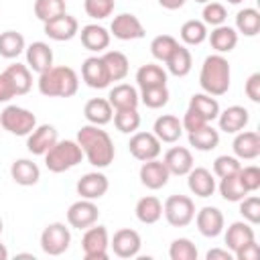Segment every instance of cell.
<instances>
[{
    "label": "cell",
    "instance_id": "6da1fadb",
    "mask_svg": "<svg viewBox=\"0 0 260 260\" xmlns=\"http://www.w3.org/2000/svg\"><path fill=\"white\" fill-rule=\"evenodd\" d=\"M77 144L81 146L83 156L91 167L106 169L114 162V156H116L114 140L100 126H93V124L81 126L77 132Z\"/></svg>",
    "mask_w": 260,
    "mask_h": 260
},
{
    "label": "cell",
    "instance_id": "7a4b0ae2",
    "mask_svg": "<svg viewBox=\"0 0 260 260\" xmlns=\"http://www.w3.org/2000/svg\"><path fill=\"white\" fill-rule=\"evenodd\" d=\"M39 91L47 98H71L77 93L79 77L67 65H57L39 75Z\"/></svg>",
    "mask_w": 260,
    "mask_h": 260
},
{
    "label": "cell",
    "instance_id": "3957f363",
    "mask_svg": "<svg viewBox=\"0 0 260 260\" xmlns=\"http://www.w3.org/2000/svg\"><path fill=\"white\" fill-rule=\"evenodd\" d=\"M230 79H232V69H230L228 59L221 53L205 57L201 71H199V85L205 93H209V95L228 93Z\"/></svg>",
    "mask_w": 260,
    "mask_h": 260
},
{
    "label": "cell",
    "instance_id": "277c9868",
    "mask_svg": "<svg viewBox=\"0 0 260 260\" xmlns=\"http://www.w3.org/2000/svg\"><path fill=\"white\" fill-rule=\"evenodd\" d=\"M81 158H83V150L77 144V140H57L45 152V167L51 173H65L77 167Z\"/></svg>",
    "mask_w": 260,
    "mask_h": 260
},
{
    "label": "cell",
    "instance_id": "5b68a950",
    "mask_svg": "<svg viewBox=\"0 0 260 260\" xmlns=\"http://www.w3.org/2000/svg\"><path fill=\"white\" fill-rule=\"evenodd\" d=\"M0 126L14 136H28L37 128V116L20 106H6L0 112Z\"/></svg>",
    "mask_w": 260,
    "mask_h": 260
},
{
    "label": "cell",
    "instance_id": "8992f818",
    "mask_svg": "<svg viewBox=\"0 0 260 260\" xmlns=\"http://www.w3.org/2000/svg\"><path fill=\"white\" fill-rule=\"evenodd\" d=\"M162 213L173 228H185L195 217V203L187 195H171L162 205Z\"/></svg>",
    "mask_w": 260,
    "mask_h": 260
},
{
    "label": "cell",
    "instance_id": "52a82bcc",
    "mask_svg": "<svg viewBox=\"0 0 260 260\" xmlns=\"http://www.w3.org/2000/svg\"><path fill=\"white\" fill-rule=\"evenodd\" d=\"M69 244H71V232L61 221L49 223L41 234V248L49 256H61L63 252H67Z\"/></svg>",
    "mask_w": 260,
    "mask_h": 260
},
{
    "label": "cell",
    "instance_id": "ba28073f",
    "mask_svg": "<svg viewBox=\"0 0 260 260\" xmlns=\"http://www.w3.org/2000/svg\"><path fill=\"white\" fill-rule=\"evenodd\" d=\"M81 248L85 260H106L108 258V248H110V238L108 230L104 225H89L81 238Z\"/></svg>",
    "mask_w": 260,
    "mask_h": 260
},
{
    "label": "cell",
    "instance_id": "9c48e42d",
    "mask_svg": "<svg viewBox=\"0 0 260 260\" xmlns=\"http://www.w3.org/2000/svg\"><path fill=\"white\" fill-rule=\"evenodd\" d=\"M128 150L140 162L152 160L160 154V140L152 132H134V136L128 142Z\"/></svg>",
    "mask_w": 260,
    "mask_h": 260
},
{
    "label": "cell",
    "instance_id": "30bf717a",
    "mask_svg": "<svg viewBox=\"0 0 260 260\" xmlns=\"http://www.w3.org/2000/svg\"><path fill=\"white\" fill-rule=\"evenodd\" d=\"M98 217H100V209L91 199H79L71 203L67 209V221L71 228L77 230H87L98 221Z\"/></svg>",
    "mask_w": 260,
    "mask_h": 260
},
{
    "label": "cell",
    "instance_id": "8fae6325",
    "mask_svg": "<svg viewBox=\"0 0 260 260\" xmlns=\"http://www.w3.org/2000/svg\"><path fill=\"white\" fill-rule=\"evenodd\" d=\"M110 30L120 41H136V39H142L146 35L138 16H134L130 12H122V14L114 16V20L110 24Z\"/></svg>",
    "mask_w": 260,
    "mask_h": 260
},
{
    "label": "cell",
    "instance_id": "7c38bea8",
    "mask_svg": "<svg viewBox=\"0 0 260 260\" xmlns=\"http://www.w3.org/2000/svg\"><path fill=\"white\" fill-rule=\"evenodd\" d=\"M114 254L118 258H134L138 252H140V234L136 230H130V228H122L114 234L112 242H110Z\"/></svg>",
    "mask_w": 260,
    "mask_h": 260
},
{
    "label": "cell",
    "instance_id": "4fadbf2b",
    "mask_svg": "<svg viewBox=\"0 0 260 260\" xmlns=\"http://www.w3.org/2000/svg\"><path fill=\"white\" fill-rule=\"evenodd\" d=\"M43 24H45V35L53 41H71L79 32L77 18L67 14V12L59 14L57 18H53L49 22H43Z\"/></svg>",
    "mask_w": 260,
    "mask_h": 260
},
{
    "label": "cell",
    "instance_id": "5bb4252c",
    "mask_svg": "<svg viewBox=\"0 0 260 260\" xmlns=\"http://www.w3.org/2000/svg\"><path fill=\"white\" fill-rule=\"evenodd\" d=\"M81 79L93 89H104V87H108L112 83L110 75H108V69H106V63H104L102 57H87L83 61Z\"/></svg>",
    "mask_w": 260,
    "mask_h": 260
},
{
    "label": "cell",
    "instance_id": "9a60e30c",
    "mask_svg": "<svg viewBox=\"0 0 260 260\" xmlns=\"http://www.w3.org/2000/svg\"><path fill=\"white\" fill-rule=\"evenodd\" d=\"M138 175H140V183H142L144 187L152 189V191L162 189V187L169 183V177H171V173H169V169L165 167V162H162V160H156V158L144 160Z\"/></svg>",
    "mask_w": 260,
    "mask_h": 260
},
{
    "label": "cell",
    "instance_id": "2e32d148",
    "mask_svg": "<svg viewBox=\"0 0 260 260\" xmlns=\"http://www.w3.org/2000/svg\"><path fill=\"white\" fill-rule=\"evenodd\" d=\"M57 140H59V138H57L55 126H51V124H41V126H37V128L28 134V138H26V148H28L30 154L45 156V152H47Z\"/></svg>",
    "mask_w": 260,
    "mask_h": 260
},
{
    "label": "cell",
    "instance_id": "e0dca14e",
    "mask_svg": "<svg viewBox=\"0 0 260 260\" xmlns=\"http://www.w3.org/2000/svg\"><path fill=\"white\" fill-rule=\"evenodd\" d=\"M197 223V230L205 238H217L223 232V213L217 207H203L193 217Z\"/></svg>",
    "mask_w": 260,
    "mask_h": 260
},
{
    "label": "cell",
    "instance_id": "ac0fdd59",
    "mask_svg": "<svg viewBox=\"0 0 260 260\" xmlns=\"http://www.w3.org/2000/svg\"><path fill=\"white\" fill-rule=\"evenodd\" d=\"M108 177L104 173H85L79 181H77V193L81 195V199H100L108 193Z\"/></svg>",
    "mask_w": 260,
    "mask_h": 260
},
{
    "label": "cell",
    "instance_id": "d6986e66",
    "mask_svg": "<svg viewBox=\"0 0 260 260\" xmlns=\"http://www.w3.org/2000/svg\"><path fill=\"white\" fill-rule=\"evenodd\" d=\"M24 51H26V65H28V69L37 71L39 75L53 67V51H51V47L47 43L35 41Z\"/></svg>",
    "mask_w": 260,
    "mask_h": 260
},
{
    "label": "cell",
    "instance_id": "ffe728a7",
    "mask_svg": "<svg viewBox=\"0 0 260 260\" xmlns=\"http://www.w3.org/2000/svg\"><path fill=\"white\" fill-rule=\"evenodd\" d=\"M232 148H234L236 158H242V160L256 158L260 154V136H258V132H254V130H246V132L240 130V132H236Z\"/></svg>",
    "mask_w": 260,
    "mask_h": 260
},
{
    "label": "cell",
    "instance_id": "44dd1931",
    "mask_svg": "<svg viewBox=\"0 0 260 260\" xmlns=\"http://www.w3.org/2000/svg\"><path fill=\"white\" fill-rule=\"evenodd\" d=\"M217 120H219V130H223L225 134H236L246 128L250 120V112L244 106H230L223 112H219Z\"/></svg>",
    "mask_w": 260,
    "mask_h": 260
},
{
    "label": "cell",
    "instance_id": "7402d4cb",
    "mask_svg": "<svg viewBox=\"0 0 260 260\" xmlns=\"http://www.w3.org/2000/svg\"><path fill=\"white\" fill-rule=\"evenodd\" d=\"M162 162H165V167L169 169L171 175L181 177V175H187L193 169V154L185 146H173V148L167 150Z\"/></svg>",
    "mask_w": 260,
    "mask_h": 260
},
{
    "label": "cell",
    "instance_id": "603a6c76",
    "mask_svg": "<svg viewBox=\"0 0 260 260\" xmlns=\"http://www.w3.org/2000/svg\"><path fill=\"white\" fill-rule=\"evenodd\" d=\"M187 185H189V191L197 197H211L215 191V179L211 171H207L205 167L191 169L187 173Z\"/></svg>",
    "mask_w": 260,
    "mask_h": 260
},
{
    "label": "cell",
    "instance_id": "cb8c5ba5",
    "mask_svg": "<svg viewBox=\"0 0 260 260\" xmlns=\"http://www.w3.org/2000/svg\"><path fill=\"white\" fill-rule=\"evenodd\" d=\"M152 130H154L152 134H154L160 142H169V144L177 142V140L181 138V134H183L181 120H179L177 116H173V114H162V116H158V118L154 120V128H152Z\"/></svg>",
    "mask_w": 260,
    "mask_h": 260
},
{
    "label": "cell",
    "instance_id": "d4e9b609",
    "mask_svg": "<svg viewBox=\"0 0 260 260\" xmlns=\"http://www.w3.org/2000/svg\"><path fill=\"white\" fill-rule=\"evenodd\" d=\"M10 177L16 185H22V187H30V185H37L39 179H41V171L37 167V162L28 160V158H18L12 162L10 167Z\"/></svg>",
    "mask_w": 260,
    "mask_h": 260
},
{
    "label": "cell",
    "instance_id": "484cf974",
    "mask_svg": "<svg viewBox=\"0 0 260 260\" xmlns=\"http://www.w3.org/2000/svg\"><path fill=\"white\" fill-rule=\"evenodd\" d=\"M79 37H81V45L87 51H93V53L106 51L108 45H110V32L100 24H85L81 28Z\"/></svg>",
    "mask_w": 260,
    "mask_h": 260
},
{
    "label": "cell",
    "instance_id": "4316f807",
    "mask_svg": "<svg viewBox=\"0 0 260 260\" xmlns=\"http://www.w3.org/2000/svg\"><path fill=\"white\" fill-rule=\"evenodd\" d=\"M83 116L89 124L93 126H104L108 122H112V116H114V108L110 106L108 100L104 98H91L85 108H83Z\"/></svg>",
    "mask_w": 260,
    "mask_h": 260
},
{
    "label": "cell",
    "instance_id": "83f0119b",
    "mask_svg": "<svg viewBox=\"0 0 260 260\" xmlns=\"http://www.w3.org/2000/svg\"><path fill=\"white\" fill-rule=\"evenodd\" d=\"M108 102L114 110H124V108H136L138 102H140V95L136 91L134 85L130 83H118L110 89V95H108Z\"/></svg>",
    "mask_w": 260,
    "mask_h": 260
},
{
    "label": "cell",
    "instance_id": "f1b7e54d",
    "mask_svg": "<svg viewBox=\"0 0 260 260\" xmlns=\"http://www.w3.org/2000/svg\"><path fill=\"white\" fill-rule=\"evenodd\" d=\"M252 240H256V236L248 221H234L225 232V246L232 254L238 252L242 246H246Z\"/></svg>",
    "mask_w": 260,
    "mask_h": 260
},
{
    "label": "cell",
    "instance_id": "f546056e",
    "mask_svg": "<svg viewBox=\"0 0 260 260\" xmlns=\"http://www.w3.org/2000/svg\"><path fill=\"white\" fill-rule=\"evenodd\" d=\"M134 211H136V219H138L140 223L150 225V223H156V221L162 217V203H160L158 197L146 195V197L138 199Z\"/></svg>",
    "mask_w": 260,
    "mask_h": 260
},
{
    "label": "cell",
    "instance_id": "4dcf8cb0",
    "mask_svg": "<svg viewBox=\"0 0 260 260\" xmlns=\"http://www.w3.org/2000/svg\"><path fill=\"white\" fill-rule=\"evenodd\" d=\"M207 37H209L211 47H213L217 53H230V51L236 49V45H238V30L232 28V26H228V24L215 26V28L211 30V35H207Z\"/></svg>",
    "mask_w": 260,
    "mask_h": 260
},
{
    "label": "cell",
    "instance_id": "1f68e13d",
    "mask_svg": "<svg viewBox=\"0 0 260 260\" xmlns=\"http://www.w3.org/2000/svg\"><path fill=\"white\" fill-rule=\"evenodd\" d=\"M165 63H167V69H169L171 75L185 77L193 67V57H191V51L185 45H177V49L171 53V57Z\"/></svg>",
    "mask_w": 260,
    "mask_h": 260
},
{
    "label": "cell",
    "instance_id": "d6a6232c",
    "mask_svg": "<svg viewBox=\"0 0 260 260\" xmlns=\"http://www.w3.org/2000/svg\"><path fill=\"white\" fill-rule=\"evenodd\" d=\"M4 73L8 75L16 95H24L30 91L32 87V75H30V69L28 65H22V63H14V65H8L4 69Z\"/></svg>",
    "mask_w": 260,
    "mask_h": 260
},
{
    "label": "cell",
    "instance_id": "836d02e7",
    "mask_svg": "<svg viewBox=\"0 0 260 260\" xmlns=\"http://www.w3.org/2000/svg\"><path fill=\"white\" fill-rule=\"evenodd\" d=\"M189 110L197 112L205 122H213L219 116V104L209 93H195L189 100Z\"/></svg>",
    "mask_w": 260,
    "mask_h": 260
},
{
    "label": "cell",
    "instance_id": "e575fe53",
    "mask_svg": "<svg viewBox=\"0 0 260 260\" xmlns=\"http://www.w3.org/2000/svg\"><path fill=\"white\" fill-rule=\"evenodd\" d=\"M102 59H104V63H106L110 81H122V79L128 75L130 63H128V57H126L122 51H106V53L102 55Z\"/></svg>",
    "mask_w": 260,
    "mask_h": 260
},
{
    "label": "cell",
    "instance_id": "d590c367",
    "mask_svg": "<svg viewBox=\"0 0 260 260\" xmlns=\"http://www.w3.org/2000/svg\"><path fill=\"white\" fill-rule=\"evenodd\" d=\"M189 144H191L193 148L201 150V152L213 150V148L219 144V132H217L213 126L205 124V126H201L199 130L189 132Z\"/></svg>",
    "mask_w": 260,
    "mask_h": 260
},
{
    "label": "cell",
    "instance_id": "8d00e7d4",
    "mask_svg": "<svg viewBox=\"0 0 260 260\" xmlns=\"http://www.w3.org/2000/svg\"><path fill=\"white\" fill-rule=\"evenodd\" d=\"M136 83L140 89L144 87H156V85H167V71L160 65L146 63L136 71Z\"/></svg>",
    "mask_w": 260,
    "mask_h": 260
},
{
    "label": "cell",
    "instance_id": "74e56055",
    "mask_svg": "<svg viewBox=\"0 0 260 260\" xmlns=\"http://www.w3.org/2000/svg\"><path fill=\"white\" fill-rule=\"evenodd\" d=\"M219 195L225 201H232V203H238V201H242L248 195V191H246V187H244V183H242L238 173L221 177V181H219Z\"/></svg>",
    "mask_w": 260,
    "mask_h": 260
},
{
    "label": "cell",
    "instance_id": "f35d334b",
    "mask_svg": "<svg viewBox=\"0 0 260 260\" xmlns=\"http://www.w3.org/2000/svg\"><path fill=\"white\" fill-rule=\"evenodd\" d=\"M236 30L244 37H256L260 30V12L256 8H244L236 14Z\"/></svg>",
    "mask_w": 260,
    "mask_h": 260
},
{
    "label": "cell",
    "instance_id": "ab89813d",
    "mask_svg": "<svg viewBox=\"0 0 260 260\" xmlns=\"http://www.w3.org/2000/svg\"><path fill=\"white\" fill-rule=\"evenodd\" d=\"M24 49H26V45H24V37L20 32H16V30L0 32V55L4 59H14Z\"/></svg>",
    "mask_w": 260,
    "mask_h": 260
},
{
    "label": "cell",
    "instance_id": "60d3db41",
    "mask_svg": "<svg viewBox=\"0 0 260 260\" xmlns=\"http://www.w3.org/2000/svg\"><path fill=\"white\" fill-rule=\"evenodd\" d=\"M114 126L122 132V134H132L138 130L140 126V114L136 108H124V110H116V114L112 116Z\"/></svg>",
    "mask_w": 260,
    "mask_h": 260
},
{
    "label": "cell",
    "instance_id": "b9f144b4",
    "mask_svg": "<svg viewBox=\"0 0 260 260\" xmlns=\"http://www.w3.org/2000/svg\"><path fill=\"white\" fill-rule=\"evenodd\" d=\"M179 35H181V39H183L185 45H201L207 39V24L203 20L191 18V20L183 22Z\"/></svg>",
    "mask_w": 260,
    "mask_h": 260
},
{
    "label": "cell",
    "instance_id": "7bdbcfd3",
    "mask_svg": "<svg viewBox=\"0 0 260 260\" xmlns=\"http://www.w3.org/2000/svg\"><path fill=\"white\" fill-rule=\"evenodd\" d=\"M138 95H140V102L146 108H150V110H158V108L169 104V89H167V85L144 87V89H140Z\"/></svg>",
    "mask_w": 260,
    "mask_h": 260
},
{
    "label": "cell",
    "instance_id": "ee69618b",
    "mask_svg": "<svg viewBox=\"0 0 260 260\" xmlns=\"http://www.w3.org/2000/svg\"><path fill=\"white\" fill-rule=\"evenodd\" d=\"M65 12V0H35V16L41 22H49Z\"/></svg>",
    "mask_w": 260,
    "mask_h": 260
},
{
    "label": "cell",
    "instance_id": "f6af8a7d",
    "mask_svg": "<svg viewBox=\"0 0 260 260\" xmlns=\"http://www.w3.org/2000/svg\"><path fill=\"white\" fill-rule=\"evenodd\" d=\"M177 39L171 35H158L150 41V53L156 61H167L171 57V53L177 49Z\"/></svg>",
    "mask_w": 260,
    "mask_h": 260
},
{
    "label": "cell",
    "instance_id": "bcb514c9",
    "mask_svg": "<svg viewBox=\"0 0 260 260\" xmlns=\"http://www.w3.org/2000/svg\"><path fill=\"white\" fill-rule=\"evenodd\" d=\"M197 248L189 238H177L171 242L169 256L171 260H197Z\"/></svg>",
    "mask_w": 260,
    "mask_h": 260
},
{
    "label": "cell",
    "instance_id": "7dc6e473",
    "mask_svg": "<svg viewBox=\"0 0 260 260\" xmlns=\"http://www.w3.org/2000/svg\"><path fill=\"white\" fill-rule=\"evenodd\" d=\"M114 4H116L114 0H85L83 8H85L89 18L102 20V18H108L114 12Z\"/></svg>",
    "mask_w": 260,
    "mask_h": 260
},
{
    "label": "cell",
    "instance_id": "c3c4849f",
    "mask_svg": "<svg viewBox=\"0 0 260 260\" xmlns=\"http://www.w3.org/2000/svg\"><path fill=\"white\" fill-rule=\"evenodd\" d=\"M203 22L205 24H211V26H219L225 22L228 18V12H225V6L219 4V2H205L203 6Z\"/></svg>",
    "mask_w": 260,
    "mask_h": 260
},
{
    "label": "cell",
    "instance_id": "681fc988",
    "mask_svg": "<svg viewBox=\"0 0 260 260\" xmlns=\"http://www.w3.org/2000/svg\"><path fill=\"white\" fill-rule=\"evenodd\" d=\"M240 169H242V162H240V158H236V156H228V154H221V156H217L215 160H213V173L221 179V177H228V175H236V173H240Z\"/></svg>",
    "mask_w": 260,
    "mask_h": 260
},
{
    "label": "cell",
    "instance_id": "f907efd6",
    "mask_svg": "<svg viewBox=\"0 0 260 260\" xmlns=\"http://www.w3.org/2000/svg\"><path fill=\"white\" fill-rule=\"evenodd\" d=\"M240 203V213H242V217L248 221V223H252V225H256L258 221H260V199L256 197V195H246L242 201H238Z\"/></svg>",
    "mask_w": 260,
    "mask_h": 260
},
{
    "label": "cell",
    "instance_id": "816d5d0a",
    "mask_svg": "<svg viewBox=\"0 0 260 260\" xmlns=\"http://www.w3.org/2000/svg\"><path fill=\"white\" fill-rule=\"evenodd\" d=\"M238 175H240V179H242V183H244V187H246L248 193L260 189V169L258 167H254V165L242 167Z\"/></svg>",
    "mask_w": 260,
    "mask_h": 260
},
{
    "label": "cell",
    "instance_id": "f5cc1de1",
    "mask_svg": "<svg viewBox=\"0 0 260 260\" xmlns=\"http://www.w3.org/2000/svg\"><path fill=\"white\" fill-rule=\"evenodd\" d=\"M205 124H209V122H205L197 112H193V110H189V108H187V112H185V116H183V120H181V126H183V130H187V132L199 130V128L205 126Z\"/></svg>",
    "mask_w": 260,
    "mask_h": 260
},
{
    "label": "cell",
    "instance_id": "db71d44e",
    "mask_svg": "<svg viewBox=\"0 0 260 260\" xmlns=\"http://www.w3.org/2000/svg\"><path fill=\"white\" fill-rule=\"evenodd\" d=\"M244 91H246V95H248L254 104L260 102V73H252V75L246 79Z\"/></svg>",
    "mask_w": 260,
    "mask_h": 260
},
{
    "label": "cell",
    "instance_id": "11a10c76",
    "mask_svg": "<svg viewBox=\"0 0 260 260\" xmlns=\"http://www.w3.org/2000/svg\"><path fill=\"white\" fill-rule=\"evenodd\" d=\"M258 256H260V246L256 244V240L248 242L238 252H234V258H238V260H258Z\"/></svg>",
    "mask_w": 260,
    "mask_h": 260
},
{
    "label": "cell",
    "instance_id": "9f6ffc18",
    "mask_svg": "<svg viewBox=\"0 0 260 260\" xmlns=\"http://www.w3.org/2000/svg\"><path fill=\"white\" fill-rule=\"evenodd\" d=\"M12 98H16V91H14V87H12L10 79H8V75L2 71V73H0V102H8V100H12Z\"/></svg>",
    "mask_w": 260,
    "mask_h": 260
},
{
    "label": "cell",
    "instance_id": "6f0895ef",
    "mask_svg": "<svg viewBox=\"0 0 260 260\" xmlns=\"http://www.w3.org/2000/svg\"><path fill=\"white\" fill-rule=\"evenodd\" d=\"M205 258H207V260H232L234 254H232L228 248H225V250H221V248H213V250L207 252Z\"/></svg>",
    "mask_w": 260,
    "mask_h": 260
},
{
    "label": "cell",
    "instance_id": "680465c9",
    "mask_svg": "<svg viewBox=\"0 0 260 260\" xmlns=\"http://www.w3.org/2000/svg\"><path fill=\"white\" fill-rule=\"evenodd\" d=\"M158 4L167 10H179V8H183L185 0H158Z\"/></svg>",
    "mask_w": 260,
    "mask_h": 260
},
{
    "label": "cell",
    "instance_id": "91938a15",
    "mask_svg": "<svg viewBox=\"0 0 260 260\" xmlns=\"http://www.w3.org/2000/svg\"><path fill=\"white\" fill-rule=\"evenodd\" d=\"M0 260H8V250L4 244H0Z\"/></svg>",
    "mask_w": 260,
    "mask_h": 260
},
{
    "label": "cell",
    "instance_id": "94428289",
    "mask_svg": "<svg viewBox=\"0 0 260 260\" xmlns=\"http://www.w3.org/2000/svg\"><path fill=\"white\" fill-rule=\"evenodd\" d=\"M230 4H240V2H244V0H228Z\"/></svg>",
    "mask_w": 260,
    "mask_h": 260
},
{
    "label": "cell",
    "instance_id": "6125c7cd",
    "mask_svg": "<svg viewBox=\"0 0 260 260\" xmlns=\"http://www.w3.org/2000/svg\"><path fill=\"white\" fill-rule=\"evenodd\" d=\"M2 230H4V221H2V217H0V234H2Z\"/></svg>",
    "mask_w": 260,
    "mask_h": 260
},
{
    "label": "cell",
    "instance_id": "be15d7a7",
    "mask_svg": "<svg viewBox=\"0 0 260 260\" xmlns=\"http://www.w3.org/2000/svg\"><path fill=\"white\" fill-rule=\"evenodd\" d=\"M195 2H199V4H205V2H211V0H195Z\"/></svg>",
    "mask_w": 260,
    "mask_h": 260
},
{
    "label": "cell",
    "instance_id": "e7e4bbea",
    "mask_svg": "<svg viewBox=\"0 0 260 260\" xmlns=\"http://www.w3.org/2000/svg\"><path fill=\"white\" fill-rule=\"evenodd\" d=\"M0 128H2V126H0Z\"/></svg>",
    "mask_w": 260,
    "mask_h": 260
}]
</instances>
